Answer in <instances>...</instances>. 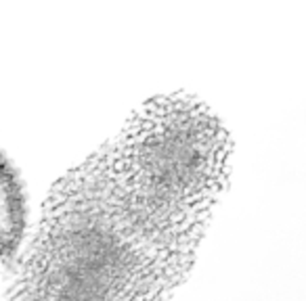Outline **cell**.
Returning a JSON list of instances; mask_svg holds the SVG:
<instances>
[{
	"label": "cell",
	"mask_w": 306,
	"mask_h": 301,
	"mask_svg": "<svg viewBox=\"0 0 306 301\" xmlns=\"http://www.w3.org/2000/svg\"><path fill=\"white\" fill-rule=\"evenodd\" d=\"M231 150L195 96L143 103L50 188L8 301H168L226 190Z\"/></svg>",
	"instance_id": "obj_1"
},
{
	"label": "cell",
	"mask_w": 306,
	"mask_h": 301,
	"mask_svg": "<svg viewBox=\"0 0 306 301\" xmlns=\"http://www.w3.org/2000/svg\"><path fill=\"white\" fill-rule=\"evenodd\" d=\"M28 205L15 167L0 153V265L11 262L23 241Z\"/></svg>",
	"instance_id": "obj_2"
}]
</instances>
